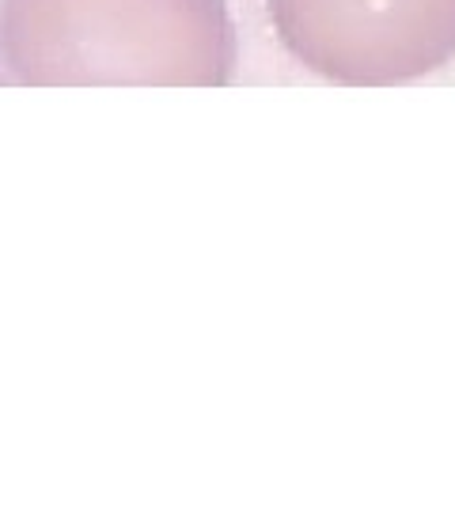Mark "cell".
I'll list each match as a JSON object with an SVG mask.
<instances>
[{"label":"cell","instance_id":"1","mask_svg":"<svg viewBox=\"0 0 455 512\" xmlns=\"http://www.w3.org/2000/svg\"><path fill=\"white\" fill-rule=\"evenodd\" d=\"M0 65L23 88H224L228 0H0Z\"/></svg>","mask_w":455,"mask_h":512},{"label":"cell","instance_id":"2","mask_svg":"<svg viewBox=\"0 0 455 512\" xmlns=\"http://www.w3.org/2000/svg\"><path fill=\"white\" fill-rule=\"evenodd\" d=\"M273 31L308 73L391 88L455 61V0H266Z\"/></svg>","mask_w":455,"mask_h":512}]
</instances>
